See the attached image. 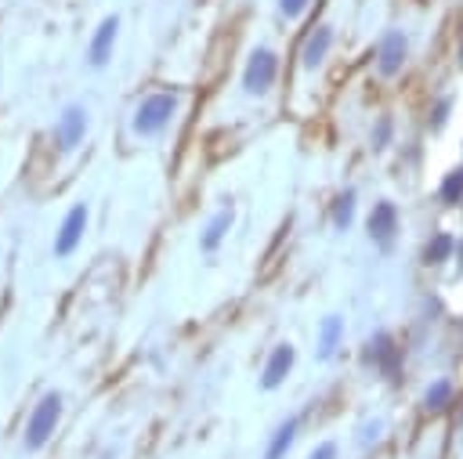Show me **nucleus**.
<instances>
[{
    "mask_svg": "<svg viewBox=\"0 0 463 459\" xmlns=\"http://www.w3.org/2000/svg\"><path fill=\"white\" fill-rule=\"evenodd\" d=\"M177 94L174 90H156V94H148L137 108H134V134L137 137H152V134H159L170 119H174V112H177Z\"/></svg>",
    "mask_w": 463,
    "mask_h": 459,
    "instance_id": "obj_1",
    "label": "nucleus"
},
{
    "mask_svg": "<svg viewBox=\"0 0 463 459\" xmlns=\"http://www.w3.org/2000/svg\"><path fill=\"white\" fill-rule=\"evenodd\" d=\"M58 419H61V394H58V390H47V394L36 401V408H33V416H29V423H25V437H22L25 452H40V448L51 441Z\"/></svg>",
    "mask_w": 463,
    "mask_h": 459,
    "instance_id": "obj_2",
    "label": "nucleus"
},
{
    "mask_svg": "<svg viewBox=\"0 0 463 459\" xmlns=\"http://www.w3.org/2000/svg\"><path fill=\"white\" fill-rule=\"evenodd\" d=\"M275 76H279V54L271 47H253L246 58V69H242V90L250 98H260L271 90Z\"/></svg>",
    "mask_w": 463,
    "mask_h": 459,
    "instance_id": "obj_3",
    "label": "nucleus"
},
{
    "mask_svg": "<svg viewBox=\"0 0 463 459\" xmlns=\"http://www.w3.org/2000/svg\"><path fill=\"white\" fill-rule=\"evenodd\" d=\"M362 361L373 365L376 372H383L387 379H398L402 372V361H405V351L398 347V340L391 333H373L362 347Z\"/></svg>",
    "mask_w": 463,
    "mask_h": 459,
    "instance_id": "obj_4",
    "label": "nucleus"
},
{
    "mask_svg": "<svg viewBox=\"0 0 463 459\" xmlns=\"http://www.w3.org/2000/svg\"><path fill=\"white\" fill-rule=\"evenodd\" d=\"M405 58H409V36L402 29H387L376 43V72L383 80H394L405 69Z\"/></svg>",
    "mask_w": 463,
    "mask_h": 459,
    "instance_id": "obj_5",
    "label": "nucleus"
},
{
    "mask_svg": "<svg viewBox=\"0 0 463 459\" xmlns=\"http://www.w3.org/2000/svg\"><path fill=\"white\" fill-rule=\"evenodd\" d=\"M398 224H402V217H398V206H394L391 199L373 202V210H369V217H365L369 242L380 246V249H391V246H394V235H398Z\"/></svg>",
    "mask_w": 463,
    "mask_h": 459,
    "instance_id": "obj_6",
    "label": "nucleus"
},
{
    "mask_svg": "<svg viewBox=\"0 0 463 459\" xmlns=\"http://www.w3.org/2000/svg\"><path fill=\"white\" fill-rule=\"evenodd\" d=\"M87 134V108L83 105H65L58 123H54V145L61 152H72Z\"/></svg>",
    "mask_w": 463,
    "mask_h": 459,
    "instance_id": "obj_7",
    "label": "nucleus"
},
{
    "mask_svg": "<svg viewBox=\"0 0 463 459\" xmlns=\"http://www.w3.org/2000/svg\"><path fill=\"white\" fill-rule=\"evenodd\" d=\"M83 231H87V206H83V202H76V206L65 213V220H61L58 235H54V257H69V253L80 246Z\"/></svg>",
    "mask_w": 463,
    "mask_h": 459,
    "instance_id": "obj_8",
    "label": "nucleus"
},
{
    "mask_svg": "<svg viewBox=\"0 0 463 459\" xmlns=\"http://www.w3.org/2000/svg\"><path fill=\"white\" fill-rule=\"evenodd\" d=\"M293 361H297V347H293V343H275V347H271V354H268V361H264L260 387H264V390L282 387V383H286V376H289V369H293Z\"/></svg>",
    "mask_w": 463,
    "mask_h": 459,
    "instance_id": "obj_9",
    "label": "nucleus"
},
{
    "mask_svg": "<svg viewBox=\"0 0 463 459\" xmlns=\"http://www.w3.org/2000/svg\"><path fill=\"white\" fill-rule=\"evenodd\" d=\"M116 33H119V18L116 14H105L90 36V47H87V58L94 69H105L109 58H112V47H116Z\"/></svg>",
    "mask_w": 463,
    "mask_h": 459,
    "instance_id": "obj_10",
    "label": "nucleus"
},
{
    "mask_svg": "<svg viewBox=\"0 0 463 459\" xmlns=\"http://www.w3.org/2000/svg\"><path fill=\"white\" fill-rule=\"evenodd\" d=\"M333 25H315L311 33H307V40L300 43V65L304 69H318L322 61H326V54H329V47H333Z\"/></svg>",
    "mask_w": 463,
    "mask_h": 459,
    "instance_id": "obj_11",
    "label": "nucleus"
},
{
    "mask_svg": "<svg viewBox=\"0 0 463 459\" xmlns=\"http://www.w3.org/2000/svg\"><path fill=\"white\" fill-rule=\"evenodd\" d=\"M232 220H235V210H232V206H221V210L210 217V224L203 228V235H199V249H203V253H213V249L224 242Z\"/></svg>",
    "mask_w": 463,
    "mask_h": 459,
    "instance_id": "obj_12",
    "label": "nucleus"
},
{
    "mask_svg": "<svg viewBox=\"0 0 463 459\" xmlns=\"http://www.w3.org/2000/svg\"><path fill=\"white\" fill-rule=\"evenodd\" d=\"M456 257V235L452 231H434L427 242H423V253H420V260L427 264V267H441L445 260H452Z\"/></svg>",
    "mask_w": 463,
    "mask_h": 459,
    "instance_id": "obj_13",
    "label": "nucleus"
},
{
    "mask_svg": "<svg viewBox=\"0 0 463 459\" xmlns=\"http://www.w3.org/2000/svg\"><path fill=\"white\" fill-rule=\"evenodd\" d=\"M340 340H344V318L340 314H326L322 325H318V358L329 361L336 354Z\"/></svg>",
    "mask_w": 463,
    "mask_h": 459,
    "instance_id": "obj_14",
    "label": "nucleus"
},
{
    "mask_svg": "<svg viewBox=\"0 0 463 459\" xmlns=\"http://www.w3.org/2000/svg\"><path fill=\"white\" fill-rule=\"evenodd\" d=\"M452 398H456V383H452L449 376H438V379L423 390V408H427V412H445V408L452 405Z\"/></svg>",
    "mask_w": 463,
    "mask_h": 459,
    "instance_id": "obj_15",
    "label": "nucleus"
},
{
    "mask_svg": "<svg viewBox=\"0 0 463 459\" xmlns=\"http://www.w3.org/2000/svg\"><path fill=\"white\" fill-rule=\"evenodd\" d=\"M293 441H297V419L289 416V419H282V423L275 426V434H271V441H268L264 459H286V452L293 448Z\"/></svg>",
    "mask_w": 463,
    "mask_h": 459,
    "instance_id": "obj_16",
    "label": "nucleus"
},
{
    "mask_svg": "<svg viewBox=\"0 0 463 459\" xmlns=\"http://www.w3.org/2000/svg\"><path fill=\"white\" fill-rule=\"evenodd\" d=\"M441 206H463V166H452L438 184Z\"/></svg>",
    "mask_w": 463,
    "mask_h": 459,
    "instance_id": "obj_17",
    "label": "nucleus"
},
{
    "mask_svg": "<svg viewBox=\"0 0 463 459\" xmlns=\"http://www.w3.org/2000/svg\"><path fill=\"white\" fill-rule=\"evenodd\" d=\"M354 188H344L336 199H333V228L336 231H347L351 228V220H354Z\"/></svg>",
    "mask_w": 463,
    "mask_h": 459,
    "instance_id": "obj_18",
    "label": "nucleus"
},
{
    "mask_svg": "<svg viewBox=\"0 0 463 459\" xmlns=\"http://www.w3.org/2000/svg\"><path fill=\"white\" fill-rule=\"evenodd\" d=\"M449 116H452V94H441V98L434 101V108H430V119H427V126L438 134V130H445Z\"/></svg>",
    "mask_w": 463,
    "mask_h": 459,
    "instance_id": "obj_19",
    "label": "nucleus"
},
{
    "mask_svg": "<svg viewBox=\"0 0 463 459\" xmlns=\"http://www.w3.org/2000/svg\"><path fill=\"white\" fill-rule=\"evenodd\" d=\"M391 134H394V119H391V116H380L376 126H373V134H369L373 152H383V148L391 145Z\"/></svg>",
    "mask_w": 463,
    "mask_h": 459,
    "instance_id": "obj_20",
    "label": "nucleus"
},
{
    "mask_svg": "<svg viewBox=\"0 0 463 459\" xmlns=\"http://www.w3.org/2000/svg\"><path fill=\"white\" fill-rule=\"evenodd\" d=\"M304 7H307V0H279V14H282V18H289V22H293V18H300V14H304Z\"/></svg>",
    "mask_w": 463,
    "mask_h": 459,
    "instance_id": "obj_21",
    "label": "nucleus"
},
{
    "mask_svg": "<svg viewBox=\"0 0 463 459\" xmlns=\"http://www.w3.org/2000/svg\"><path fill=\"white\" fill-rule=\"evenodd\" d=\"M307 459H340V448H336V441H322V445L311 448Z\"/></svg>",
    "mask_w": 463,
    "mask_h": 459,
    "instance_id": "obj_22",
    "label": "nucleus"
},
{
    "mask_svg": "<svg viewBox=\"0 0 463 459\" xmlns=\"http://www.w3.org/2000/svg\"><path fill=\"white\" fill-rule=\"evenodd\" d=\"M380 430H383V419H373V423H365V426H362V437H358V441H362V445H369V441H376V437H380Z\"/></svg>",
    "mask_w": 463,
    "mask_h": 459,
    "instance_id": "obj_23",
    "label": "nucleus"
},
{
    "mask_svg": "<svg viewBox=\"0 0 463 459\" xmlns=\"http://www.w3.org/2000/svg\"><path fill=\"white\" fill-rule=\"evenodd\" d=\"M456 61H459V69H463V29H459V40H456Z\"/></svg>",
    "mask_w": 463,
    "mask_h": 459,
    "instance_id": "obj_24",
    "label": "nucleus"
}]
</instances>
